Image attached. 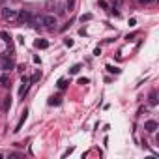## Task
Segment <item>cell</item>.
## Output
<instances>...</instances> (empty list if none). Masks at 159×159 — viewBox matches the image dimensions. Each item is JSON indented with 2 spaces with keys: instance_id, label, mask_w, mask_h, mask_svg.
Wrapping results in <instances>:
<instances>
[{
  "instance_id": "7a4b0ae2",
  "label": "cell",
  "mask_w": 159,
  "mask_h": 159,
  "mask_svg": "<svg viewBox=\"0 0 159 159\" xmlns=\"http://www.w3.org/2000/svg\"><path fill=\"white\" fill-rule=\"evenodd\" d=\"M0 67H2L4 71L11 69V67H13V60H11L10 56H2V60H0Z\"/></svg>"
},
{
  "instance_id": "9c48e42d",
  "label": "cell",
  "mask_w": 159,
  "mask_h": 159,
  "mask_svg": "<svg viewBox=\"0 0 159 159\" xmlns=\"http://www.w3.org/2000/svg\"><path fill=\"white\" fill-rule=\"evenodd\" d=\"M79 71H81V64H75V66L69 69V73H71V75H77Z\"/></svg>"
},
{
  "instance_id": "9a60e30c",
  "label": "cell",
  "mask_w": 159,
  "mask_h": 159,
  "mask_svg": "<svg viewBox=\"0 0 159 159\" xmlns=\"http://www.w3.org/2000/svg\"><path fill=\"white\" fill-rule=\"evenodd\" d=\"M0 83H2V86H8V83H10V79H8V75H4L2 79H0Z\"/></svg>"
},
{
  "instance_id": "277c9868",
  "label": "cell",
  "mask_w": 159,
  "mask_h": 159,
  "mask_svg": "<svg viewBox=\"0 0 159 159\" xmlns=\"http://www.w3.org/2000/svg\"><path fill=\"white\" fill-rule=\"evenodd\" d=\"M17 21H21V23H30V21H32V15H30V11H26V10L19 11V19H17Z\"/></svg>"
},
{
  "instance_id": "ffe728a7",
  "label": "cell",
  "mask_w": 159,
  "mask_h": 159,
  "mask_svg": "<svg viewBox=\"0 0 159 159\" xmlns=\"http://www.w3.org/2000/svg\"><path fill=\"white\" fill-rule=\"evenodd\" d=\"M139 2H142V4H148V2H153V0H139Z\"/></svg>"
},
{
  "instance_id": "e0dca14e",
  "label": "cell",
  "mask_w": 159,
  "mask_h": 159,
  "mask_svg": "<svg viewBox=\"0 0 159 159\" xmlns=\"http://www.w3.org/2000/svg\"><path fill=\"white\" fill-rule=\"evenodd\" d=\"M0 38H2L4 41H10V36H8L6 32H0Z\"/></svg>"
},
{
  "instance_id": "2e32d148",
  "label": "cell",
  "mask_w": 159,
  "mask_h": 159,
  "mask_svg": "<svg viewBox=\"0 0 159 159\" xmlns=\"http://www.w3.org/2000/svg\"><path fill=\"white\" fill-rule=\"evenodd\" d=\"M90 81H88V79L86 77H81V79H79V84H88Z\"/></svg>"
},
{
  "instance_id": "6da1fadb",
  "label": "cell",
  "mask_w": 159,
  "mask_h": 159,
  "mask_svg": "<svg viewBox=\"0 0 159 159\" xmlns=\"http://www.w3.org/2000/svg\"><path fill=\"white\" fill-rule=\"evenodd\" d=\"M2 17H4L6 21H10V23H15V21L19 19V13H17V10L4 8V10H2Z\"/></svg>"
},
{
  "instance_id": "8fae6325",
  "label": "cell",
  "mask_w": 159,
  "mask_h": 159,
  "mask_svg": "<svg viewBox=\"0 0 159 159\" xmlns=\"http://www.w3.org/2000/svg\"><path fill=\"white\" fill-rule=\"evenodd\" d=\"M150 103H152V105H157V94H155V92L150 94Z\"/></svg>"
},
{
  "instance_id": "3957f363",
  "label": "cell",
  "mask_w": 159,
  "mask_h": 159,
  "mask_svg": "<svg viewBox=\"0 0 159 159\" xmlns=\"http://www.w3.org/2000/svg\"><path fill=\"white\" fill-rule=\"evenodd\" d=\"M41 25H45V26H54L56 25V17L54 15H45V17H41Z\"/></svg>"
},
{
  "instance_id": "8992f818",
  "label": "cell",
  "mask_w": 159,
  "mask_h": 159,
  "mask_svg": "<svg viewBox=\"0 0 159 159\" xmlns=\"http://www.w3.org/2000/svg\"><path fill=\"white\" fill-rule=\"evenodd\" d=\"M28 83H30L28 77H23V84H21V88H19V96H21V98L28 92Z\"/></svg>"
},
{
  "instance_id": "5bb4252c",
  "label": "cell",
  "mask_w": 159,
  "mask_h": 159,
  "mask_svg": "<svg viewBox=\"0 0 159 159\" xmlns=\"http://www.w3.org/2000/svg\"><path fill=\"white\" fill-rule=\"evenodd\" d=\"M49 105H60V98H51L49 99Z\"/></svg>"
},
{
  "instance_id": "4fadbf2b",
  "label": "cell",
  "mask_w": 159,
  "mask_h": 159,
  "mask_svg": "<svg viewBox=\"0 0 159 159\" xmlns=\"http://www.w3.org/2000/svg\"><path fill=\"white\" fill-rule=\"evenodd\" d=\"M66 86H67V81H66V79H60V81H58V88H62V90H64Z\"/></svg>"
},
{
  "instance_id": "ba28073f",
  "label": "cell",
  "mask_w": 159,
  "mask_h": 159,
  "mask_svg": "<svg viewBox=\"0 0 159 159\" xmlns=\"http://www.w3.org/2000/svg\"><path fill=\"white\" fill-rule=\"evenodd\" d=\"M38 49H47L49 47V41L47 39H36V43H34Z\"/></svg>"
},
{
  "instance_id": "ac0fdd59",
  "label": "cell",
  "mask_w": 159,
  "mask_h": 159,
  "mask_svg": "<svg viewBox=\"0 0 159 159\" xmlns=\"http://www.w3.org/2000/svg\"><path fill=\"white\" fill-rule=\"evenodd\" d=\"M64 43H66V47H73V39H69V38L64 39Z\"/></svg>"
},
{
  "instance_id": "5b68a950",
  "label": "cell",
  "mask_w": 159,
  "mask_h": 159,
  "mask_svg": "<svg viewBox=\"0 0 159 159\" xmlns=\"http://www.w3.org/2000/svg\"><path fill=\"white\" fill-rule=\"evenodd\" d=\"M144 129H146L148 133H155V131H157V122H155V120H148V122L144 124Z\"/></svg>"
},
{
  "instance_id": "52a82bcc",
  "label": "cell",
  "mask_w": 159,
  "mask_h": 159,
  "mask_svg": "<svg viewBox=\"0 0 159 159\" xmlns=\"http://www.w3.org/2000/svg\"><path fill=\"white\" fill-rule=\"evenodd\" d=\"M26 116H28V111H25V112H23V116L19 118V122H17V125H15V129H13V131H19V129L23 127V124H25V120H26Z\"/></svg>"
},
{
  "instance_id": "30bf717a",
  "label": "cell",
  "mask_w": 159,
  "mask_h": 159,
  "mask_svg": "<svg viewBox=\"0 0 159 159\" xmlns=\"http://www.w3.org/2000/svg\"><path fill=\"white\" fill-rule=\"evenodd\" d=\"M107 71H109V73H114V75H120V69L114 67V66H107Z\"/></svg>"
},
{
  "instance_id": "d6986e66",
  "label": "cell",
  "mask_w": 159,
  "mask_h": 159,
  "mask_svg": "<svg viewBox=\"0 0 159 159\" xmlns=\"http://www.w3.org/2000/svg\"><path fill=\"white\" fill-rule=\"evenodd\" d=\"M137 25V19H129V26H135Z\"/></svg>"
},
{
  "instance_id": "7c38bea8",
  "label": "cell",
  "mask_w": 159,
  "mask_h": 159,
  "mask_svg": "<svg viewBox=\"0 0 159 159\" xmlns=\"http://www.w3.org/2000/svg\"><path fill=\"white\" fill-rule=\"evenodd\" d=\"M66 8H67V11H73V8H75V0H67Z\"/></svg>"
}]
</instances>
